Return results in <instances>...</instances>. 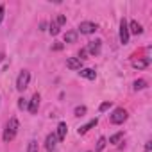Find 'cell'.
Wrapping results in <instances>:
<instances>
[{
	"mask_svg": "<svg viewBox=\"0 0 152 152\" xmlns=\"http://www.w3.org/2000/svg\"><path fill=\"white\" fill-rule=\"evenodd\" d=\"M29 81H31V73L27 70H23L20 75H18V79H16V90L18 91H23L27 86H29Z\"/></svg>",
	"mask_w": 152,
	"mask_h": 152,
	"instance_id": "obj_3",
	"label": "cell"
},
{
	"mask_svg": "<svg viewBox=\"0 0 152 152\" xmlns=\"http://www.w3.org/2000/svg\"><path fill=\"white\" fill-rule=\"evenodd\" d=\"M48 31H50L52 36H57V34H59V25H57L56 22H50V29H48Z\"/></svg>",
	"mask_w": 152,
	"mask_h": 152,
	"instance_id": "obj_18",
	"label": "cell"
},
{
	"mask_svg": "<svg viewBox=\"0 0 152 152\" xmlns=\"http://www.w3.org/2000/svg\"><path fill=\"white\" fill-rule=\"evenodd\" d=\"M106 143H107V141H106V138H99V141H97V148H95V150H97V152H100V150H104V147H106Z\"/></svg>",
	"mask_w": 152,
	"mask_h": 152,
	"instance_id": "obj_20",
	"label": "cell"
},
{
	"mask_svg": "<svg viewBox=\"0 0 152 152\" xmlns=\"http://www.w3.org/2000/svg\"><path fill=\"white\" fill-rule=\"evenodd\" d=\"M109 107H111V102H102V104H100V107H99V109H100V111H107V109H109Z\"/></svg>",
	"mask_w": 152,
	"mask_h": 152,
	"instance_id": "obj_25",
	"label": "cell"
},
{
	"mask_svg": "<svg viewBox=\"0 0 152 152\" xmlns=\"http://www.w3.org/2000/svg\"><path fill=\"white\" fill-rule=\"evenodd\" d=\"M39 100H41V97H39V93H34L32 95V99L29 100V111L32 113V115H36L38 113V107H39Z\"/></svg>",
	"mask_w": 152,
	"mask_h": 152,
	"instance_id": "obj_6",
	"label": "cell"
},
{
	"mask_svg": "<svg viewBox=\"0 0 152 152\" xmlns=\"http://www.w3.org/2000/svg\"><path fill=\"white\" fill-rule=\"evenodd\" d=\"M4 13H6V7L0 4V23H2V20H4Z\"/></svg>",
	"mask_w": 152,
	"mask_h": 152,
	"instance_id": "obj_26",
	"label": "cell"
},
{
	"mask_svg": "<svg viewBox=\"0 0 152 152\" xmlns=\"http://www.w3.org/2000/svg\"><path fill=\"white\" fill-rule=\"evenodd\" d=\"M2 61H4V54H2V52H0V63H2Z\"/></svg>",
	"mask_w": 152,
	"mask_h": 152,
	"instance_id": "obj_29",
	"label": "cell"
},
{
	"mask_svg": "<svg viewBox=\"0 0 152 152\" xmlns=\"http://www.w3.org/2000/svg\"><path fill=\"white\" fill-rule=\"evenodd\" d=\"M57 141H59V140H57V136H56L54 132H52V134H48V136H47V140H45V147H47V150H48V152L56 150Z\"/></svg>",
	"mask_w": 152,
	"mask_h": 152,
	"instance_id": "obj_8",
	"label": "cell"
},
{
	"mask_svg": "<svg viewBox=\"0 0 152 152\" xmlns=\"http://www.w3.org/2000/svg\"><path fill=\"white\" fill-rule=\"evenodd\" d=\"M100 48H102V41L100 39H95V41H90V45H88V52L91 54V56H99L100 54Z\"/></svg>",
	"mask_w": 152,
	"mask_h": 152,
	"instance_id": "obj_7",
	"label": "cell"
},
{
	"mask_svg": "<svg viewBox=\"0 0 152 152\" xmlns=\"http://www.w3.org/2000/svg\"><path fill=\"white\" fill-rule=\"evenodd\" d=\"M120 43L122 45L129 43V29H127V20L125 18H122V22H120Z\"/></svg>",
	"mask_w": 152,
	"mask_h": 152,
	"instance_id": "obj_4",
	"label": "cell"
},
{
	"mask_svg": "<svg viewBox=\"0 0 152 152\" xmlns=\"http://www.w3.org/2000/svg\"><path fill=\"white\" fill-rule=\"evenodd\" d=\"M18 127H20V124H18L16 118H11V120L7 122L6 131H4V141H6V143H9V141L15 140V136H16V132H18Z\"/></svg>",
	"mask_w": 152,
	"mask_h": 152,
	"instance_id": "obj_1",
	"label": "cell"
},
{
	"mask_svg": "<svg viewBox=\"0 0 152 152\" xmlns=\"http://www.w3.org/2000/svg\"><path fill=\"white\" fill-rule=\"evenodd\" d=\"M77 41V32L75 31H68L64 34V43H75Z\"/></svg>",
	"mask_w": 152,
	"mask_h": 152,
	"instance_id": "obj_15",
	"label": "cell"
},
{
	"mask_svg": "<svg viewBox=\"0 0 152 152\" xmlns=\"http://www.w3.org/2000/svg\"><path fill=\"white\" fill-rule=\"evenodd\" d=\"M66 131H68L66 124H64V122H61V124L57 125V132H56V136H57V140H59V141L66 138Z\"/></svg>",
	"mask_w": 152,
	"mask_h": 152,
	"instance_id": "obj_13",
	"label": "cell"
},
{
	"mask_svg": "<svg viewBox=\"0 0 152 152\" xmlns=\"http://www.w3.org/2000/svg\"><path fill=\"white\" fill-rule=\"evenodd\" d=\"M79 31H81V34H93L97 31V23H93V22H83L79 25Z\"/></svg>",
	"mask_w": 152,
	"mask_h": 152,
	"instance_id": "obj_5",
	"label": "cell"
},
{
	"mask_svg": "<svg viewBox=\"0 0 152 152\" xmlns=\"http://www.w3.org/2000/svg\"><path fill=\"white\" fill-rule=\"evenodd\" d=\"M148 64H150V57H143V59H134V61H132V66L138 68V70H143V68H147Z\"/></svg>",
	"mask_w": 152,
	"mask_h": 152,
	"instance_id": "obj_11",
	"label": "cell"
},
{
	"mask_svg": "<svg viewBox=\"0 0 152 152\" xmlns=\"http://www.w3.org/2000/svg\"><path fill=\"white\" fill-rule=\"evenodd\" d=\"M66 66H68L70 70H81L83 61H79L77 57H68V59H66Z\"/></svg>",
	"mask_w": 152,
	"mask_h": 152,
	"instance_id": "obj_9",
	"label": "cell"
},
{
	"mask_svg": "<svg viewBox=\"0 0 152 152\" xmlns=\"http://www.w3.org/2000/svg\"><path fill=\"white\" fill-rule=\"evenodd\" d=\"M109 120H111V124L120 125V124H124V122L127 120V111H125L124 107H116V109L113 111V115L109 116Z\"/></svg>",
	"mask_w": 152,
	"mask_h": 152,
	"instance_id": "obj_2",
	"label": "cell"
},
{
	"mask_svg": "<svg viewBox=\"0 0 152 152\" xmlns=\"http://www.w3.org/2000/svg\"><path fill=\"white\" fill-rule=\"evenodd\" d=\"M63 48V45L61 43H57V45H54V50H61Z\"/></svg>",
	"mask_w": 152,
	"mask_h": 152,
	"instance_id": "obj_28",
	"label": "cell"
},
{
	"mask_svg": "<svg viewBox=\"0 0 152 152\" xmlns=\"http://www.w3.org/2000/svg\"><path fill=\"white\" fill-rule=\"evenodd\" d=\"M27 152H39V148H38V141H36V140H31V141H29Z\"/></svg>",
	"mask_w": 152,
	"mask_h": 152,
	"instance_id": "obj_17",
	"label": "cell"
},
{
	"mask_svg": "<svg viewBox=\"0 0 152 152\" xmlns=\"http://www.w3.org/2000/svg\"><path fill=\"white\" fill-rule=\"evenodd\" d=\"M27 106H29V102H27L25 99H20V100H18V107H20V109H25Z\"/></svg>",
	"mask_w": 152,
	"mask_h": 152,
	"instance_id": "obj_24",
	"label": "cell"
},
{
	"mask_svg": "<svg viewBox=\"0 0 152 152\" xmlns=\"http://www.w3.org/2000/svg\"><path fill=\"white\" fill-rule=\"evenodd\" d=\"M86 113V106H77L75 107V116H83Z\"/></svg>",
	"mask_w": 152,
	"mask_h": 152,
	"instance_id": "obj_21",
	"label": "cell"
},
{
	"mask_svg": "<svg viewBox=\"0 0 152 152\" xmlns=\"http://www.w3.org/2000/svg\"><path fill=\"white\" fill-rule=\"evenodd\" d=\"M143 88H147V81H145V79L134 81V90H136V91H138V90H143Z\"/></svg>",
	"mask_w": 152,
	"mask_h": 152,
	"instance_id": "obj_16",
	"label": "cell"
},
{
	"mask_svg": "<svg viewBox=\"0 0 152 152\" xmlns=\"http://www.w3.org/2000/svg\"><path fill=\"white\" fill-rule=\"evenodd\" d=\"M56 23H57L59 27H61V25H64V23H66V16H63V15H59V16H57V20H56Z\"/></svg>",
	"mask_w": 152,
	"mask_h": 152,
	"instance_id": "obj_23",
	"label": "cell"
},
{
	"mask_svg": "<svg viewBox=\"0 0 152 152\" xmlns=\"http://www.w3.org/2000/svg\"><path fill=\"white\" fill-rule=\"evenodd\" d=\"M86 56H88V50H86V48H81V50H79V57H77V59H79V61H84V59H86Z\"/></svg>",
	"mask_w": 152,
	"mask_h": 152,
	"instance_id": "obj_22",
	"label": "cell"
},
{
	"mask_svg": "<svg viewBox=\"0 0 152 152\" xmlns=\"http://www.w3.org/2000/svg\"><path fill=\"white\" fill-rule=\"evenodd\" d=\"M97 124H99V120H97V118H93V120H90V122H88L86 125H83V127L79 129V134H86V132H88L90 129H93V127H95Z\"/></svg>",
	"mask_w": 152,
	"mask_h": 152,
	"instance_id": "obj_14",
	"label": "cell"
},
{
	"mask_svg": "<svg viewBox=\"0 0 152 152\" xmlns=\"http://www.w3.org/2000/svg\"><path fill=\"white\" fill-rule=\"evenodd\" d=\"M145 152H152V143H150V141L145 143Z\"/></svg>",
	"mask_w": 152,
	"mask_h": 152,
	"instance_id": "obj_27",
	"label": "cell"
},
{
	"mask_svg": "<svg viewBox=\"0 0 152 152\" xmlns=\"http://www.w3.org/2000/svg\"><path fill=\"white\" fill-rule=\"evenodd\" d=\"M127 29H129V34L132 32V34H136V36L143 32V29H141V25H140V23H138L136 20H132L131 23H127Z\"/></svg>",
	"mask_w": 152,
	"mask_h": 152,
	"instance_id": "obj_10",
	"label": "cell"
},
{
	"mask_svg": "<svg viewBox=\"0 0 152 152\" xmlns=\"http://www.w3.org/2000/svg\"><path fill=\"white\" fill-rule=\"evenodd\" d=\"M122 138H124V132H116V134H113V136L109 138V143H118Z\"/></svg>",
	"mask_w": 152,
	"mask_h": 152,
	"instance_id": "obj_19",
	"label": "cell"
},
{
	"mask_svg": "<svg viewBox=\"0 0 152 152\" xmlns=\"http://www.w3.org/2000/svg\"><path fill=\"white\" fill-rule=\"evenodd\" d=\"M81 77H84V79H90V81H95V77H97V73H95V70H91V68H81Z\"/></svg>",
	"mask_w": 152,
	"mask_h": 152,
	"instance_id": "obj_12",
	"label": "cell"
}]
</instances>
